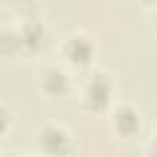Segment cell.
Returning a JSON list of instances; mask_svg holds the SVG:
<instances>
[{"label": "cell", "mask_w": 157, "mask_h": 157, "mask_svg": "<svg viewBox=\"0 0 157 157\" xmlns=\"http://www.w3.org/2000/svg\"><path fill=\"white\" fill-rule=\"evenodd\" d=\"M66 86H69V81H66V74L64 71H56V69L47 71V76H44V91L47 93L59 96V93L66 91Z\"/></svg>", "instance_id": "obj_5"}, {"label": "cell", "mask_w": 157, "mask_h": 157, "mask_svg": "<svg viewBox=\"0 0 157 157\" xmlns=\"http://www.w3.org/2000/svg\"><path fill=\"white\" fill-rule=\"evenodd\" d=\"M7 128V110L5 108H0V132Z\"/></svg>", "instance_id": "obj_7"}, {"label": "cell", "mask_w": 157, "mask_h": 157, "mask_svg": "<svg viewBox=\"0 0 157 157\" xmlns=\"http://www.w3.org/2000/svg\"><path fill=\"white\" fill-rule=\"evenodd\" d=\"M93 54V44L88 42V37H71L66 44V56L71 64H88Z\"/></svg>", "instance_id": "obj_3"}, {"label": "cell", "mask_w": 157, "mask_h": 157, "mask_svg": "<svg viewBox=\"0 0 157 157\" xmlns=\"http://www.w3.org/2000/svg\"><path fill=\"white\" fill-rule=\"evenodd\" d=\"M108 98H110V81H108L103 74H96V76L91 78V83H88L86 103H88V108L98 110V108H103V105L108 103Z\"/></svg>", "instance_id": "obj_1"}, {"label": "cell", "mask_w": 157, "mask_h": 157, "mask_svg": "<svg viewBox=\"0 0 157 157\" xmlns=\"http://www.w3.org/2000/svg\"><path fill=\"white\" fill-rule=\"evenodd\" d=\"M39 142L49 155H66L69 152V135L61 128H44Z\"/></svg>", "instance_id": "obj_2"}, {"label": "cell", "mask_w": 157, "mask_h": 157, "mask_svg": "<svg viewBox=\"0 0 157 157\" xmlns=\"http://www.w3.org/2000/svg\"><path fill=\"white\" fill-rule=\"evenodd\" d=\"M22 44H27L29 49H39L44 44V29L39 22H29L22 29Z\"/></svg>", "instance_id": "obj_6"}, {"label": "cell", "mask_w": 157, "mask_h": 157, "mask_svg": "<svg viewBox=\"0 0 157 157\" xmlns=\"http://www.w3.org/2000/svg\"><path fill=\"white\" fill-rule=\"evenodd\" d=\"M150 155H152V157H157V142H152V147H150Z\"/></svg>", "instance_id": "obj_8"}, {"label": "cell", "mask_w": 157, "mask_h": 157, "mask_svg": "<svg viewBox=\"0 0 157 157\" xmlns=\"http://www.w3.org/2000/svg\"><path fill=\"white\" fill-rule=\"evenodd\" d=\"M115 128L123 132V135H132L137 128H140V118L132 108H118L115 113Z\"/></svg>", "instance_id": "obj_4"}]
</instances>
